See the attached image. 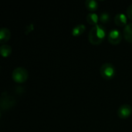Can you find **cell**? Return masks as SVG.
Listing matches in <instances>:
<instances>
[{
    "mask_svg": "<svg viewBox=\"0 0 132 132\" xmlns=\"http://www.w3.org/2000/svg\"><path fill=\"white\" fill-rule=\"evenodd\" d=\"M106 36V29L103 25H96L92 27L89 33V41L94 45L101 44Z\"/></svg>",
    "mask_w": 132,
    "mask_h": 132,
    "instance_id": "6da1fadb",
    "label": "cell"
},
{
    "mask_svg": "<svg viewBox=\"0 0 132 132\" xmlns=\"http://www.w3.org/2000/svg\"><path fill=\"white\" fill-rule=\"evenodd\" d=\"M100 73H101V77L104 80H110L114 77V75L116 73V70L111 63H105L101 66V70H100Z\"/></svg>",
    "mask_w": 132,
    "mask_h": 132,
    "instance_id": "7a4b0ae2",
    "label": "cell"
},
{
    "mask_svg": "<svg viewBox=\"0 0 132 132\" xmlns=\"http://www.w3.org/2000/svg\"><path fill=\"white\" fill-rule=\"evenodd\" d=\"M12 77L15 82L22 84L26 82L28 78V72L23 67H17L13 70Z\"/></svg>",
    "mask_w": 132,
    "mask_h": 132,
    "instance_id": "3957f363",
    "label": "cell"
},
{
    "mask_svg": "<svg viewBox=\"0 0 132 132\" xmlns=\"http://www.w3.org/2000/svg\"><path fill=\"white\" fill-rule=\"evenodd\" d=\"M122 39V34L119 30L113 29L108 35V41L113 45H118Z\"/></svg>",
    "mask_w": 132,
    "mask_h": 132,
    "instance_id": "277c9868",
    "label": "cell"
},
{
    "mask_svg": "<svg viewBox=\"0 0 132 132\" xmlns=\"http://www.w3.org/2000/svg\"><path fill=\"white\" fill-rule=\"evenodd\" d=\"M131 107L130 105H128V104H123L118 110V115L121 119L128 118L131 114Z\"/></svg>",
    "mask_w": 132,
    "mask_h": 132,
    "instance_id": "5b68a950",
    "label": "cell"
},
{
    "mask_svg": "<svg viewBox=\"0 0 132 132\" xmlns=\"http://www.w3.org/2000/svg\"><path fill=\"white\" fill-rule=\"evenodd\" d=\"M11 36V32L7 28H2L0 30V43H2V45L6 43Z\"/></svg>",
    "mask_w": 132,
    "mask_h": 132,
    "instance_id": "8992f818",
    "label": "cell"
},
{
    "mask_svg": "<svg viewBox=\"0 0 132 132\" xmlns=\"http://www.w3.org/2000/svg\"><path fill=\"white\" fill-rule=\"evenodd\" d=\"M114 22L118 26H126L127 23V17L125 15L122 13H118L114 17Z\"/></svg>",
    "mask_w": 132,
    "mask_h": 132,
    "instance_id": "52a82bcc",
    "label": "cell"
},
{
    "mask_svg": "<svg viewBox=\"0 0 132 132\" xmlns=\"http://www.w3.org/2000/svg\"><path fill=\"white\" fill-rule=\"evenodd\" d=\"M124 36L128 42L132 43V23L127 24L125 26Z\"/></svg>",
    "mask_w": 132,
    "mask_h": 132,
    "instance_id": "ba28073f",
    "label": "cell"
},
{
    "mask_svg": "<svg viewBox=\"0 0 132 132\" xmlns=\"http://www.w3.org/2000/svg\"><path fill=\"white\" fill-rule=\"evenodd\" d=\"M85 29H86V27L84 24H78L73 29L72 36H79L84 32Z\"/></svg>",
    "mask_w": 132,
    "mask_h": 132,
    "instance_id": "9c48e42d",
    "label": "cell"
},
{
    "mask_svg": "<svg viewBox=\"0 0 132 132\" xmlns=\"http://www.w3.org/2000/svg\"><path fill=\"white\" fill-rule=\"evenodd\" d=\"M98 20H99V17H98V15L96 13L90 12V13H89L87 15V22L90 25H92L94 26H96V25H97Z\"/></svg>",
    "mask_w": 132,
    "mask_h": 132,
    "instance_id": "30bf717a",
    "label": "cell"
},
{
    "mask_svg": "<svg viewBox=\"0 0 132 132\" xmlns=\"http://www.w3.org/2000/svg\"><path fill=\"white\" fill-rule=\"evenodd\" d=\"M2 108H9L12 106H13L15 104V101L13 100V98L10 97H7L5 98H2Z\"/></svg>",
    "mask_w": 132,
    "mask_h": 132,
    "instance_id": "8fae6325",
    "label": "cell"
},
{
    "mask_svg": "<svg viewBox=\"0 0 132 132\" xmlns=\"http://www.w3.org/2000/svg\"><path fill=\"white\" fill-rule=\"evenodd\" d=\"M85 5L86 8L90 12H94L98 8V4L94 0H87L85 2Z\"/></svg>",
    "mask_w": 132,
    "mask_h": 132,
    "instance_id": "7c38bea8",
    "label": "cell"
},
{
    "mask_svg": "<svg viewBox=\"0 0 132 132\" xmlns=\"http://www.w3.org/2000/svg\"><path fill=\"white\" fill-rule=\"evenodd\" d=\"M0 52L3 57H7L12 53V48L7 44H3L0 47Z\"/></svg>",
    "mask_w": 132,
    "mask_h": 132,
    "instance_id": "4fadbf2b",
    "label": "cell"
},
{
    "mask_svg": "<svg viewBox=\"0 0 132 132\" xmlns=\"http://www.w3.org/2000/svg\"><path fill=\"white\" fill-rule=\"evenodd\" d=\"M109 20H110V15L108 12H104L100 15V21L102 23H107L109 22Z\"/></svg>",
    "mask_w": 132,
    "mask_h": 132,
    "instance_id": "5bb4252c",
    "label": "cell"
},
{
    "mask_svg": "<svg viewBox=\"0 0 132 132\" xmlns=\"http://www.w3.org/2000/svg\"><path fill=\"white\" fill-rule=\"evenodd\" d=\"M127 15L130 19L132 20V5H129L127 9Z\"/></svg>",
    "mask_w": 132,
    "mask_h": 132,
    "instance_id": "9a60e30c",
    "label": "cell"
},
{
    "mask_svg": "<svg viewBox=\"0 0 132 132\" xmlns=\"http://www.w3.org/2000/svg\"><path fill=\"white\" fill-rule=\"evenodd\" d=\"M33 29V25L32 24H29V26H27L26 27V31H27L26 32V34H28L29 32H31L32 30Z\"/></svg>",
    "mask_w": 132,
    "mask_h": 132,
    "instance_id": "2e32d148",
    "label": "cell"
}]
</instances>
